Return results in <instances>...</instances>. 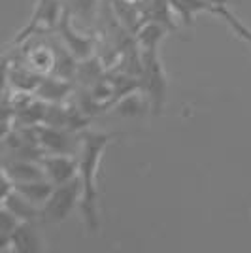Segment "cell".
Listing matches in <instances>:
<instances>
[{
	"label": "cell",
	"instance_id": "cell-1",
	"mask_svg": "<svg viewBox=\"0 0 251 253\" xmlns=\"http://www.w3.org/2000/svg\"><path fill=\"white\" fill-rule=\"evenodd\" d=\"M119 136L117 132H98V130H84L80 132L82 149H80V172L78 179L82 183V201L80 213L84 219L85 231L94 234L100 227L98 217V167L106 148Z\"/></svg>",
	"mask_w": 251,
	"mask_h": 253
},
{
	"label": "cell",
	"instance_id": "cell-2",
	"mask_svg": "<svg viewBox=\"0 0 251 253\" xmlns=\"http://www.w3.org/2000/svg\"><path fill=\"white\" fill-rule=\"evenodd\" d=\"M140 91L146 95L151 112L159 116L167 102L168 80L163 61L155 51H142V76H140Z\"/></svg>",
	"mask_w": 251,
	"mask_h": 253
},
{
	"label": "cell",
	"instance_id": "cell-3",
	"mask_svg": "<svg viewBox=\"0 0 251 253\" xmlns=\"http://www.w3.org/2000/svg\"><path fill=\"white\" fill-rule=\"evenodd\" d=\"M82 201V183L76 178L63 185H55L51 197L42 206L40 221L43 223H63L66 221L76 208H80Z\"/></svg>",
	"mask_w": 251,
	"mask_h": 253
},
{
	"label": "cell",
	"instance_id": "cell-4",
	"mask_svg": "<svg viewBox=\"0 0 251 253\" xmlns=\"http://www.w3.org/2000/svg\"><path fill=\"white\" fill-rule=\"evenodd\" d=\"M64 11L63 0H36V6L31 15L29 25L19 32V36L13 40L15 43L29 42L32 36L43 34L53 29H57V25L61 21Z\"/></svg>",
	"mask_w": 251,
	"mask_h": 253
},
{
	"label": "cell",
	"instance_id": "cell-5",
	"mask_svg": "<svg viewBox=\"0 0 251 253\" xmlns=\"http://www.w3.org/2000/svg\"><path fill=\"white\" fill-rule=\"evenodd\" d=\"M72 17L74 15L66 8V4H64L63 17H61V21L57 25V32H59V40L70 49V53H72L78 61H82V59H87V57L94 55L96 40H94V36H91V34H84V32H80L78 29H74Z\"/></svg>",
	"mask_w": 251,
	"mask_h": 253
},
{
	"label": "cell",
	"instance_id": "cell-6",
	"mask_svg": "<svg viewBox=\"0 0 251 253\" xmlns=\"http://www.w3.org/2000/svg\"><path fill=\"white\" fill-rule=\"evenodd\" d=\"M38 144L45 153H64L76 155L78 149H82V138L76 132L66 128H57L49 125H38Z\"/></svg>",
	"mask_w": 251,
	"mask_h": 253
},
{
	"label": "cell",
	"instance_id": "cell-7",
	"mask_svg": "<svg viewBox=\"0 0 251 253\" xmlns=\"http://www.w3.org/2000/svg\"><path fill=\"white\" fill-rule=\"evenodd\" d=\"M42 167L45 170L47 179L55 185H63L78 178L80 172V159L76 155H64V153H47L42 157Z\"/></svg>",
	"mask_w": 251,
	"mask_h": 253
},
{
	"label": "cell",
	"instance_id": "cell-8",
	"mask_svg": "<svg viewBox=\"0 0 251 253\" xmlns=\"http://www.w3.org/2000/svg\"><path fill=\"white\" fill-rule=\"evenodd\" d=\"M45 250V242L40 236L34 221H21L19 227L11 232L10 252L17 253H40Z\"/></svg>",
	"mask_w": 251,
	"mask_h": 253
},
{
	"label": "cell",
	"instance_id": "cell-9",
	"mask_svg": "<svg viewBox=\"0 0 251 253\" xmlns=\"http://www.w3.org/2000/svg\"><path fill=\"white\" fill-rule=\"evenodd\" d=\"M140 2H130V0H110V10L114 17L125 27L132 36L140 31V27L147 21L146 10L138 6Z\"/></svg>",
	"mask_w": 251,
	"mask_h": 253
},
{
	"label": "cell",
	"instance_id": "cell-10",
	"mask_svg": "<svg viewBox=\"0 0 251 253\" xmlns=\"http://www.w3.org/2000/svg\"><path fill=\"white\" fill-rule=\"evenodd\" d=\"M42 74L34 72L27 64H13L6 66V85L17 93H34L42 82Z\"/></svg>",
	"mask_w": 251,
	"mask_h": 253
},
{
	"label": "cell",
	"instance_id": "cell-11",
	"mask_svg": "<svg viewBox=\"0 0 251 253\" xmlns=\"http://www.w3.org/2000/svg\"><path fill=\"white\" fill-rule=\"evenodd\" d=\"M72 80H64V78H59L55 74H47L42 78L34 95L45 102H66V98L72 95Z\"/></svg>",
	"mask_w": 251,
	"mask_h": 253
},
{
	"label": "cell",
	"instance_id": "cell-12",
	"mask_svg": "<svg viewBox=\"0 0 251 253\" xmlns=\"http://www.w3.org/2000/svg\"><path fill=\"white\" fill-rule=\"evenodd\" d=\"M2 170H4L15 183H19V181H36V179L47 178L40 161L11 159V161H4Z\"/></svg>",
	"mask_w": 251,
	"mask_h": 253
},
{
	"label": "cell",
	"instance_id": "cell-13",
	"mask_svg": "<svg viewBox=\"0 0 251 253\" xmlns=\"http://www.w3.org/2000/svg\"><path fill=\"white\" fill-rule=\"evenodd\" d=\"M147 112H151V108H149V102H147L146 95H144L140 89L134 91V93H128V95L123 96V98H119V100L112 106V110H110L112 116L126 117V119L142 117L144 114H147Z\"/></svg>",
	"mask_w": 251,
	"mask_h": 253
},
{
	"label": "cell",
	"instance_id": "cell-14",
	"mask_svg": "<svg viewBox=\"0 0 251 253\" xmlns=\"http://www.w3.org/2000/svg\"><path fill=\"white\" fill-rule=\"evenodd\" d=\"M25 64L42 76L51 74L53 66H55V51H53L51 43H45V45L42 43V45H34L31 49H27Z\"/></svg>",
	"mask_w": 251,
	"mask_h": 253
},
{
	"label": "cell",
	"instance_id": "cell-15",
	"mask_svg": "<svg viewBox=\"0 0 251 253\" xmlns=\"http://www.w3.org/2000/svg\"><path fill=\"white\" fill-rule=\"evenodd\" d=\"M2 206L8 208L21 221H36V219H40V211H42L40 206L32 204L29 199H25L21 193H17L15 189L11 191L8 197L2 199Z\"/></svg>",
	"mask_w": 251,
	"mask_h": 253
},
{
	"label": "cell",
	"instance_id": "cell-16",
	"mask_svg": "<svg viewBox=\"0 0 251 253\" xmlns=\"http://www.w3.org/2000/svg\"><path fill=\"white\" fill-rule=\"evenodd\" d=\"M13 189L17 193H21L25 199H29L32 204L40 206L47 202V199L51 197L53 189H55V183H51L49 179H36V181H19L15 183L13 181Z\"/></svg>",
	"mask_w": 251,
	"mask_h": 253
},
{
	"label": "cell",
	"instance_id": "cell-17",
	"mask_svg": "<svg viewBox=\"0 0 251 253\" xmlns=\"http://www.w3.org/2000/svg\"><path fill=\"white\" fill-rule=\"evenodd\" d=\"M106 64L104 61L98 57V55H91L87 59H82L78 61V68H76V78L84 87H91L94 85L102 76L106 74Z\"/></svg>",
	"mask_w": 251,
	"mask_h": 253
},
{
	"label": "cell",
	"instance_id": "cell-18",
	"mask_svg": "<svg viewBox=\"0 0 251 253\" xmlns=\"http://www.w3.org/2000/svg\"><path fill=\"white\" fill-rule=\"evenodd\" d=\"M51 47L55 51V66H53L51 74L64 78V80H74L76 68H78V59L70 53V49L64 43H61V40H53Z\"/></svg>",
	"mask_w": 251,
	"mask_h": 253
},
{
	"label": "cell",
	"instance_id": "cell-19",
	"mask_svg": "<svg viewBox=\"0 0 251 253\" xmlns=\"http://www.w3.org/2000/svg\"><path fill=\"white\" fill-rule=\"evenodd\" d=\"M174 13L183 21V25H193V19L199 13H215L217 8L211 6L206 0H170Z\"/></svg>",
	"mask_w": 251,
	"mask_h": 253
},
{
	"label": "cell",
	"instance_id": "cell-20",
	"mask_svg": "<svg viewBox=\"0 0 251 253\" xmlns=\"http://www.w3.org/2000/svg\"><path fill=\"white\" fill-rule=\"evenodd\" d=\"M165 34H168L165 27H161L155 21H146L140 27V31L134 34V40H136V45L140 47V51H155V49L161 47Z\"/></svg>",
	"mask_w": 251,
	"mask_h": 253
},
{
	"label": "cell",
	"instance_id": "cell-21",
	"mask_svg": "<svg viewBox=\"0 0 251 253\" xmlns=\"http://www.w3.org/2000/svg\"><path fill=\"white\" fill-rule=\"evenodd\" d=\"M146 17L147 21H155L161 27H165L168 32H174L178 29L176 23V13L170 6V0H151L149 6L146 8Z\"/></svg>",
	"mask_w": 251,
	"mask_h": 253
},
{
	"label": "cell",
	"instance_id": "cell-22",
	"mask_svg": "<svg viewBox=\"0 0 251 253\" xmlns=\"http://www.w3.org/2000/svg\"><path fill=\"white\" fill-rule=\"evenodd\" d=\"M21 219L15 217L8 208H0V252H10L11 232L19 227Z\"/></svg>",
	"mask_w": 251,
	"mask_h": 253
},
{
	"label": "cell",
	"instance_id": "cell-23",
	"mask_svg": "<svg viewBox=\"0 0 251 253\" xmlns=\"http://www.w3.org/2000/svg\"><path fill=\"white\" fill-rule=\"evenodd\" d=\"M66 8L78 19L91 23L98 11V0H66Z\"/></svg>",
	"mask_w": 251,
	"mask_h": 253
},
{
	"label": "cell",
	"instance_id": "cell-24",
	"mask_svg": "<svg viewBox=\"0 0 251 253\" xmlns=\"http://www.w3.org/2000/svg\"><path fill=\"white\" fill-rule=\"evenodd\" d=\"M215 15H221V17H223V19H225V21L229 23L230 27L234 29V31L238 32V36H240V38H244L248 43H251V31L246 27V25H242V21H238V19H236V17L227 10V6H219L217 11H215Z\"/></svg>",
	"mask_w": 251,
	"mask_h": 253
},
{
	"label": "cell",
	"instance_id": "cell-25",
	"mask_svg": "<svg viewBox=\"0 0 251 253\" xmlns=\"http://www.w3.org/2000/svg\"><path fill=\"white\" fill-rule=\"evenodd\" d=\"M130 2H140V0H130Z\"/></svg>",
	"mask_w": 251,
	"mask_h": 253
}]
</instances>
